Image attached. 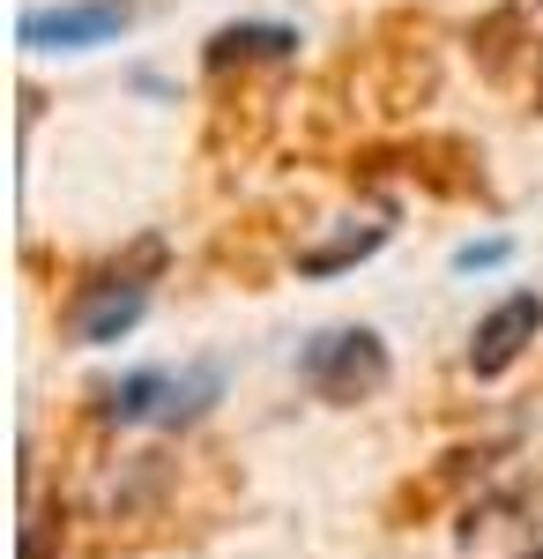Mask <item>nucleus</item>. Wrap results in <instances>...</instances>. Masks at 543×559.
Returning <instances> with one entry per match:
<instances>
[{"label": "nucleus", "instance_id": "1", "mask_svg": "<svg viewBox=\"0 0 543 559\" xmlns=\"http://www.w3.org/2000/svg\"><path fill=\"white\" fill-rule=\"evenodd\" d=\"M171 269V247L157 231H142L134 247H120L112 261H97L83 269V284L68 292V336L75 344H120L142 329V313H149V284Z\"/></svg>", "mask_w": 543, "mask_h": 559}, {"label": "nucleus", "instance_id": "2", "mask_svg": "<svg viewBox=\"0 0 543 559\" xmlns=\"http://www.w3.org/2000/svg\"><path fill=\"white\" fill-rule=\"evenodd\" d=\"M358 179H410L439 202H492V173L484 150L469 134H402V142H373L358 150Z\"/></svg>", "mask_w": 543, "mask_h": 559}, {"label": "nucleus", "instance_id": "3", "mask_svg": "<svg viewBox=\"0 0 543 559\" xmlns=\"http://www.w3.org/2000/svg\"><path fill=\"white\" fill-rule=\"evenodd\" d=\"M298 381L313 388L328 411H358V403H373L387 395L395 381V358H387V336L379 329H321L313 344L298 350Z\"/></svg>", "mask_w": 543, "mask_h": 559}, {"label": "nucleus", "instance_id": "4", "mask_svg": "<svg viewBox=\"0 0 543 559\" xmlns=\"http://www.w3.org/2000/svg\"><path fill=\"white\" fill-rule=\"evenodd\" d=\"M126 23H134L126 0H52V8H23L15 45H31V52H97V45L120 38Z\"/></svg>", "mask_w": 543, "mask_h": 559}, {"label": "nucleus", "instance_id": "5", "mask_svg": "<svg viewBox=\"0 0 543 559\" xmlns=\"http://www.w3.org/2000/svg\"><path fill=\"white\" fill-rule=\"evenodd\" d=\"M543 336V292H506L476 329H469V350H461V366L476 373V381H499V373H514L521 358H529V344Z\"/></svg>", "mask_w": 543, "mask_h": 559}, {"label": "nucleus", "instance_id": "6", "mask_svg": "<svg viewBox=\"0 0 543 559\" xmlns=\"http://www.w3.org/2000/svg\"><path fill=\"white\" fill-rule=\"evenodd\" d=\"M499 455H506V440H476V448H455V455H439V463H432L424 477H410V485H402V492L387 500V522H395V530L424 522L432 508H447V500H455L461 485H484Z\"/></svg>", "mask_w": 543, "mask_h": 559}, {"label": "nucleus", "instance_id": "7", "mask_svg": "<svg viewBox=\"0 0 543 559\" xmlns=\"http://www.w3.org/2000/svg\"><path fill=\"white\" fill-rule=\"evenodd\" d=\"M298 45L305 38H298L291 23H224L202 45V68H209V83H224V75H261V68H291Z\"/></svg>", "mask_w": 543, "mask_h": 559}, {"label": "nucleus", "instance_id": "8", "mask_svg": "<svg viewBox=\"0 0 543 559\" xmlns=\"http://www.w3.org/2000/svg\"><path fill=\"white\" fill-rule=\"evenodd\" d=\"M387 239H395V216H365V224H342V231H335V239H321V247H298V276H342V269L373 261Z\"/></svg>", "mask_w": 543, "mask_h": 559}, {"label": "nucleus", "instance_id": "9", "mask_svg": "<svg viewBox=\"0 0 543 559\" xmlns=\"http://www.w3.org/2000/svg\"><path fill=\"white\" fill-rule=\"evenodd\" d=\"M216 403H224V366H216V358H194L186 373H171L157 426H165V432H194V426L216 411Z\"/></svg>", "mask_w": 543, "mask_h": 559}, {"label": "nucleus", "instance_id": "10", "mask_svg": "<svg viewBox=\"0 0 543 559\" xmlns=\"http://www.w3.org/2000/svg\"><path fill=\"white\" fill-rule=\"evenodd\" d=\"M165 388H171V373H157V366H134V373H120V381H105L89 403H97V418L105 426H157V411H165Z\"/></svg>", "mask_w": 543, "mask_h": 559}, {"label": "nucleus", "instance_id": "11", "mask_svg": "<svg viewBox=\"0 0 543 559\" xmlns=\"http://www.w3.org/2000/svg\"><path fill=\"white\" fill-rule=\"evenodd\" d=\"M514 38H521V8H499V15L476 23V68L492 83H506V68H514Z\"/></svg>", "mask_w": 543, "mask_h": 559}, {"label": "nucleus", "instance_id": "12", "mask_svg": "<svg viewBox=\"0 0 543 559\" xmlns=\"http://www.w3.org/2000/svg\"><path fill=\"white\" fill-rule=\"evenodd\" d=\"M506 254H514V239H461V247H455V269H461V276H476V269H499Z\"/></svg>", "mask_w": 543, "mask_h": 559}, {"label": "nucleus", "instance_id": "13", "mask_svg": "<svg viewBox=\"0 0 543 559\" xmlns=\"http://www.w3.org/2000/svg\"><path fill=\"white\" fill-rule=\"evenodd\" d=\"M536 112H543V45H536Z\"/></svg>", "mask_w": 543, "mask_h": 559}]
</instances>
